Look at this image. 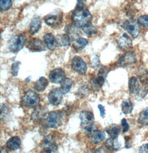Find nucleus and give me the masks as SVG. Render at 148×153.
Returning <instances> with one entry per match:
<instances>
[{"label":"nucleus","instance_id":"f257e3e1","mask_svg":"<svg viewBox=\"0 0 148 153\" xmlns=\"http://www.w3.org/2000/svg\"><path fill=\"white\" fill-rule=\"evenodd\" d=\"M72 18L74 25L81 28L92 24V16L84 7L82 0H78L77 7L72 13Z\"/></svg>","mask_w":148,"mask_h":153},{"label":"nucleus","instance_id":"f03ea898","mask_svg":"<svg viewBox=\"0 0 148 153\" xmlns=\"http://www.w3.org/2000/svg\"><path fill=\"white\" fill-rule=\"evenodd\" d=\"M63 113L61 111H51L47 113L45 119V126L48 128H57L62 124Z\"/></svg>","mask_w":148,"mask_h":153},{"label":"nucleus","instance_id":"7ed1b4c3","mask_svg":"<svg viewBox=\"0 0 148 153\" xmlns=\"http://www.w3.org/2000/svg\"><path fill=\"white\" fill-rule=\"evenodd\" d=\"M81 127L85 131L90 133L94 123V117L92 112L88 111H82L79 114Z\"/></svg>","mask_w":148,"mask_h":153},{"label":"nucleus","instance_id":"20e7f679","mask_svg":"<svg viewBox=\"0 0 148 153\" xmlns=\"http://www.w3.org/2000/svg\"><path fill=\"white\" fill-rule=\"evenodd\" d=\"M26 37L23 34L15 35L10 39L8 48L12 53H17L20 51L26 44Z\"/></svg>","mask_w":148,"mask_h":153},{"label":"nucleus","instance_id":"39448f33","mask_svg":"<svg viewBox=\"0 0 148 153\" xmlns=\"http://www.w3.org/2000/svg\"><path fill=\"white\" fill-rule=\"evenodd\" d=\"M108 73V70L107 68L106 67H103L99 71L97 76L92 79L90 81V85L93 90L99 91L102 88L105 82Z\"/></svg>","mask_w":148,"mask_h":153},{"label":"nucleus","instance_id":"423d86ee","mask_svg":"<svg viewBox=\"0 0 148 153\" xmlns=\"http://www.w3.org/2000/svg\"><path fill=\"white\" fill-rule=\"evenodd\" d=\"M42 153H56L58 150V145L54 136L48 135L45 137L41 144Z\"/></svg>","mask_w":148,"mask_h":153},{"label":"nucleus","instance_id":"0eeeda50","mask_svg":"<svg viewBox=\"0 0 148 153\" xmlns=\"http://www.w3.org/2000/svg\"><path fill=\"white\" fill-rule=\"evenodd\" d=\"M40 97L34 91H27L23 96V105L27 107H36L40 103Z\"/></svg>","mask_w":148,"mask_h":153},{"label":"nucleus","instance_id":"6e6552de","mask_svg":"<svg viewBox=\"0 0 148 153\" xmlns=\"http://www.w3.org/2000/svg\"><path fill=\"white\" fill-rule=\"evenodd\" d=\"M72 68L75 72L81 75L85 74L87 71V65L82 59L78 56H74L72 62Z\"/></svg>","mask_w":148,"mask_h":153},{"label":"nucleus","instance_id":"1a4fd4ad","mask_svg":"<svg viewBox=\"0 0 148 153\" xmlns=\"http://www.w3.org/2000/svg\"><path fill=\"white\" fill-rule=\"evenodd\" d=\"M123 28L134 38L139 36L140 29L137 22L133 20H128L123 23Z\"/></svg>","mask_w":148,"mask_h":153},{"label":"nucleus","instance_id":"9d476101","mask_svg":"<svg viewBox=\"0 0 148 153\" xmlns=\"http://www.w3.org/2000/svg\"><path fill=\"white\" fill-rule=\"evenodd\" d=\"M63 95L64 94L61 88H54L48 94V101L52 105L58 106L62 101Z\"/></svg>","mask_w":148,"mask_h":153},{"label":"nucleus","instance_id":"9b49d317","mask_svg":"<svg viewBox=\"0 0 148 153\" xmlns=\"http://www.w3.org/2000/svg\"><path fill=\"white\" fill-rule=\"evenodd\" d=\"M49 79L53 84H61L66 79V74L62 69L56 68L50 73Z\"/></svg>","mask_w":148,"mask_h":153},{"label":"nucleus","instance_id":"f8f14e48","mask_svg":"<svg viewBox=\"0 0 148 153\" xmlns=\"http://www.w3.org/2000/svg\"><path fill=\"white\" fill-rule=\"evenodd\" d=\"M136 62L135 55L132 53H126L122 55L119 59L118 64L121 66H127L131 65Z\"/></svg>","mask_w":148,"mask_h":153},{"label":"nucleus","instance_id":"ddd939ff","mask_svg":"<svg viewBox=\"0 0 148 153\" xmlns=\"http://www.w3.org/2000/svg\"><path fill=\"white\" fill-rule=\"evenodd\" d=\"M45 44L40 39L34 38L29 42L27 47L32 52H40L46 50Z\"/></svg>","mask_w":148,"mask_h":153},{"label":"nucleus","instance_id":"4468645a","mask_svg":"<svg viewBox=\"0 0 148 153\" xmlns=\"http://www.w3.org/2000/svg\"><path fill=\"white\" fill-rule=\"evenodd\" d=\"M62 17L59 15H49L46 17L45 22L51 27H56L62 23Z\"/></svg>","mask_w":148,"mask_h":153},{"label":"nucleus","instance_id":"2eb2a0df","mask_svg":"<svg viewBox=\"0 0 148 153\" xmlns=\"http://www.w3.org/2000/svg\"><path fill=\"white\" fill-rule=\"evenodd\" d=\"M119 47L123 50H128L132 47V40L126 33L123 34L117 40Z\"/></svg>","mask_w":148,"mask_h":153},{"label":"nucleus","instance_id":"dca6fc26","mask_svg":"<svg viewBox=\"0 0 148 153\" xmlns=\"http://www.w3.org/2000/svg\"><path fill=\"white\" fill-rule=\"evenodd\" d=\"M105 134L103 131L100 130H94L90 132V139L91 142L94 144H98L105 138Z\"/></svg>","mask_w":148,"mask_h":153},{"label":"nucleus","instance_id":"f3484780","mask_svg":"<svg viewBox=\"0 0 148 153\" xmlns=\"http://www.w3.org/2000/svg\"><path fill=\"white\" fill-rule=\"evenodd\" d=\"M21 146V140L19 137L15 136L8 140L6 143V146L8 149L12 151L19 150Z\"/></svg>","mask_w":148,"mask_h":153},{"label":"nucleus","instance_id":"a211bd4d","mask_svg":"<svg viewBox=\"0 0 148 153\" xmlns=\"http://www.w3.org/2000/svg\"><path fill=\"white\" fill-rule=\"evenodd\" d=\"M65 31L67 35L70 37V39H77L81 35L80 30L78 28V27L75 25L66 26L65 28Z\"/></svg>","mask_w":148,"mask_h":153},{"label":"nucleus","instance_id":"6ab92c4d","mask_svg":"<svg viewBox=\"0 0 148 153\" xmlns=\"http://www.w3.org/2000/svg\"><path fill=\"white\" fill-rule=\"evenodd\" d=\"M42 22L40 18L36 16L32 19L30 25V33L32 35H34L39 31L41 28Z\"/></svg>","mask_w":148,"mask_h":153},{"label":"nucleus","instance_id":"aec40b11","mask_svg":"<svg viewBox=\"0 0 148 153\" xmlns=\"http://www.w3.org/2000/svg\"><path fill=\"white\" fill-rule=\"evenodd\" d=\"M43 40L45 45L49 50H53L56 45V39L51 33L46 34L43 36Z\"/></svg>","mask_w":148,"mask_h":153},{"label":"nucleus","instance_id":"412c9836","mask_svg":"<svg viewBox=\"0 0 148 153\" xmlns=\"http://www.w3.org/2000/svg\"><path fill=\"white\" fill-rule=\"evenodd\" d=\"M105 131L113 139L117 138L120 132V128L118 125L112 124L105 128Z\"/></svg>","mask_w":148,"mask_h":153},{"label":"nucleus","instance_id":"4be33fe9","mask_svg":"<svg viewBox=\"0 0 148 153\" xmlns=\"http://www.w3.org/2000/svg\"><path fill=\"white\" fill-rule=\"evenodd\" d=\"M56 39V44L59 47H68L70 45V37L67 34L58 35Z\"/></svg>","mask_w":148,"mask_h":153},{"label":"nucleus","instance_id":"5701e85b","mask_svg":"<svg viewBox=\"0 0 148 153\" xmlns=\"http://www.w3.org/2000/svg\"><path fill=\"white\" fill-rule=\"evenodd\" d=\"M120 146L121 144L119 142L117 138L113 139L111 138L108 139L107 142L105 143V147L107 149L111 152L117 150Z\"/></svg>","mask_w":148,"mask_h":153},{"label":"nucleus","instance_id":"b1692460","mask_svg":"<svg viewBox=\"0 0 148 153\" xmlns=\"http://www.w3.org/2000/svg\"><path fill=\"white\" fill-rule=\"evenodd\" d=\"M44 111V109L41 108L35 109L31 116L32 120L35 122H40L42 120H44L47 114V113Z\"/></svg>","mask_w":148,"mask_h":153},{"label":"nucleus","instance_id":"393cba45","mask_svg":"<svg viewBox=\"0 0 148 153\" xmlns=\"http://www.w3.org/2000/svg\"><path fill=\"white\" fill-rule=\"evenodd\" d=\"M48 81L45 77H41L34 84V88L38 92H43L47 87Z\"/></svg>","mask_w":148,"mask_h":153},{"label":"nucleus","instance_id":"a878e982","mask_svg":"<svg viewBox=\"0 0 148 153\" xmlns=\"http://www.w3.org/2000/svg\"><path fill=\"white\" fill-rule=\"evenodd\" d=\"M129 90L132 94H137L139 91V81L135 77H132L129 81Z\"/></svg>","mask_w":148,"mask_h":153},{"label":"nucleus","instance_id":"bb28decb","mask_svg":"<svg viewBox=\"0 0 148 153\" xmlns=\"http://www.w3.org/2000/svg\"><path fill=\"white\" fill-rule=\"evenodd\" d=\"M73 81L70 78H66L64 80L61 84V90L63 94L68 93L72 88Z\"/></svg>","mask_w":148,"mask_h":153},{"label":"nucleus","instance_id":"cd10ccee","mask_svg":"<svg viewBox=\"0 0 148 153\" xmlns=\"http://www.w3.org/2000/svg\"><path fill=\"white\" fill-rule=\"evenodd\" d=\"M133 104L130 100H126L122 102V110L124 114H130L133 110Z\"/></svg>","mask_w":148,"mask_h":153},{"label":"nucleus","instance_id":"c85d7f7f","mask_svg":"<svg viewBox=\"0 0 148 153\" xmlns=\"http://www.w3.org/2000/svg\"><path fill=\"white\" fill-rule=\"evenodd\" d=\"M138 122L144 126L148 124V108H145L139 113Z\"/></svg>","mask_w":148,"mask_h":153},{"label":"nucleus","instance_id":"c756f323","mask_svg":"<svg viewBox=\"0 0 148 153\" xmlns=\"http://www.w3.org/2000/svg\"><path fill=\"white\" fill-rule=\"evenodd\" d=\"M88 41L85 38H80L76 40L73 44V47L78 51H81L88 44Z\"/></svg>","mask_w":148,"mask_h":153},{"label":"nucleus","instance_id":"7c9ffc66","mask_svg":"<svg viewBox=\"0 0 148 153\" xmlns=\"http://www.w3.org/2000/svg\"><path fill=\"white\" fill-rule=\"evenodd\" d=\"M10 109L6 105L2 104L1 106V119L2 120H4L7 119L9 116Z\"/></svg>","mask_w":148,"mask_h":153},{"label":"nucleus","instance_id":"2f4dec72","mask_svg":"<svg viewBox=\"0 0 148 153\" xmlns=\"http://www.w3.org/2000/svg\"><path fill=\"white\" fill-rule=\"evenodd\" d=\"M0 6L1 11H7L12 6V2L11 0H1Z\"/></svg>","mask_w":148,"mask_h":153},{"label":"nucleus","instance_id":"473e14b6","mask_svg":"<svg viewBox=\"0 0 148 153\" xmlns=\"http://www.w3.org/2000/svg\"><path fill=\"white\" fill-rule=\"evenodd\" d=\"M81 29L84 33L88 35L95 34L97 32V29L94 26H93L92 24L81 28Z\"/></svg>","mask_w":148,"mask_h":153},{"label":"nucleus","instance_id":"72a5a7b5","mask_svg":"<svg viewBox=\"0 0 148 153\" xmlns=\"http://www.w3.org/2000/svg\"><path fill=\"white\" fill-rule=\"evenodd\" d=\"M139 79L142 84H147L148 82V73L144 70H140L138 74Z\"/></svg>","mask_w":148,"mask_h":153},{"label":"nucleus","instance_id":"f704fd0d","mask_svg":"<svg viewBox=\"0 0 148 153\" xmlns=\"http://www.w3.org/2000/svg\"><path fill=\"white\" fill-rule=\"evenodd\" d=\"M21 63L19 62H17L12 65L11 73L13 76H17L19 74V71Z\"/></svg>","mask_w":148,"mask_h":153},{"label":"nucleus","instance_id":"c9c22d12","mask_svg":"<svg viewBox=\"0 0 148 153\" xmlns=\"http://www.w3.org/2000/svg\"><path fill=\"white\" fill-rule=\"evenodd\" d=\"M138 23L143 27H148V15H143L138 19Z\"/></svg>","mask_w":148,"mask_h":153},{"label":"nucleus","instance_id":"e433bc0d","mask_svg":"<svg viewBox=\"0 0 148 153\" xmlns=\"http://www.w3.org/2000/svg\"><path fill=\"white\" fill-rule=\"evenodd\" d=\"M122 125L123 127V131L124 133H125L129 130V126L127 122V120L125 118H123L122 120Z\"/></svg>","mask_w":148,"mask_h":153},{"label":"nucleus","instance_id":"4c0bfd02","mask_svg":"<svg viewBox=\"0 0 148 153\" xmlns=\"http://www.w3.org/2000/svg\"><path fill=\"white\" fill-rule=\"evenodd\" d=\"M139 153H148V144H145L139 148Z\"/></svg>","mask_w":148,"mask_h":153},{"label":"nucleus","instance_id":"58836bf2","mask_svg":"<svg viewBox=\"0 0 148 153\" xmlns=\"http://www.w3.org/2000/svg\"><path fill=\"white\" fill-rule=\"evenodd\" d=\"M98 107L100 111V116L102 117H104V116L105 114V108H104V106H102V105H99Z\"/></svg>","mask_w":148,"mask_h":153},{"label":"nucleus","instance_id":"ea45409f","mask_svg":"<svg viewBox=\"0 0 148 153\" xmlns=\"http://www.w3.org/2000/svg\"><path fill=\"white\" fill-rule=\"evenodd\" d=\"M125 140H126V148H129L132 146L131 142H130V138L128 137H125Z\"/></svg>","mask_w":148,"mask_h":153},{"label":"nucleus","instance_id":"a19ab883","mask_svg":"<svg viewBox=\"0 0 148 153\" xmlns=\"http://www.w3.org/2000/svg\"><path fill=\"white\" fill-rule=\"evenodd\" d=\"M99 58H97V57H95L94 59L93 60V65L95 66H98L99 65Z\"/></svg>","mask_w":148,"mask_h":153}]
</instances>
